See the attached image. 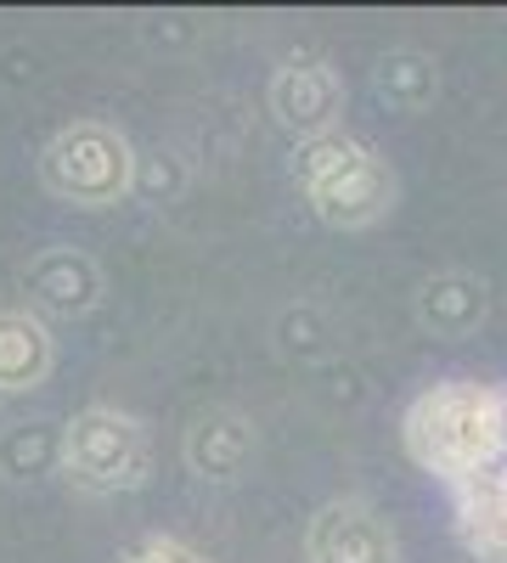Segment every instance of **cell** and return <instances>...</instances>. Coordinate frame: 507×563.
<instances>
[{"mask_svg":"<svg viewBox=\"0 0 507 563\" xmlns=\"http://www.w3.org/2000/svg\"><path fill=\"white\" fill-rule=\"evenodd\" d=\"M57 462H63V474L79 490L119 496V490H135V485L147 479L153 445H147V429L135 417H124L113 406H90V411H79L68 429H63Z\"/></svg>","mask_w":507,"mask_h":563,"instance_id":"cell-3","label":"cell"},{"mask_svg":"<svg viewBox=\"0 0 507 563\" xmlns=\"http://www.w3.org/2000/svg\"><path fill=\"white\" fill-rule=\"evenodd\" d=\"M265 102H271V119L288 135L316 141V135H333L339 119H344V79L321 57H288L271 74Z\"/></svg>","mask_w":507,"mask_h":563,"instance_id":"cell-6","label":"cell"},{"mask_svg":"<svg viewBox=\"0 0 507 563\" xmlns=\"http://www.w3.org/2000/svg\"><path fill=\"white\" fill-rule=\"evenodd\" d=\"M400 440L423 474L445 479L451 490L469 485L507 456V389L474 384V378L429 384L406 406Z\"/></svg>","mask_w":507,"mask_h":563,"instance_id":"cell-1","label":"cell"},{"mask_svg":"<svg viewBox=\"0 0 507 563\" xmlns=\"http://www.w3.org/2000/svg\"><path fill=\"white\" fill-rule=\"evenodd\" d=\"M40 175H45V186H52L57 198H68L79 209H108V203H119L130 192L135 153H130V141L113 124L85 119V124H68V130H57L52 141H45Z\"/></svg>","mask_w":507,"mask_h":563,"instance_id":"cell-4","label":"cell"},{"mask_svg":"<svg viewBox=\"0 0 507 563\" xmlns=\"http://www.w3.org/2000/svg\"><path fill=\"white\" fill-rule=\"evenodd\" d=\"M124 563H209L198 547H187V541H175V536H153V541H142Z\"/></svg>","mask_w":507,"mask_h":563,"instance_id":"cell-13","label":"cell"},{"mask_svg":"<svg viewBox=\"0 0 507 563\" xmlns=\"http://www.w3.org/2000/svg\"><path fill=\"white\" fill-rule=\"evenodd\" d=\"M52 372V327L34 310H0V395L45 384Z\"/></svg>","mask_w":507,"mask_h":563,"instance_id":"cell-10","label":"cell"},{"mask_svg":"<svg viewBox=\"0 0 507 563\" xmlns=\"http://www.w3.org/2000/svg\"><path fill=\"white\" fill-rule=\"evenodd\" d=\"M373 90L395 113H423L440 97V68H434L429 52H418V45H395V52H384L378 68H373Z\"/></svg>","mask_w":507,"mask_h":563,"instance_id":"cell-11","label":"cell"},{"mask_svg":"<svg viewBox=\"0 0 507 563\" xmlns=\"http://www.w3.org/2000/svg\"><path fill=\"white\" fill-rule=\"evenodd\" d=\"M29 288H34V299L40 305H52V310H90L97 305V294H102V276H97V265L90 260H79V254H45V260H34V271H29Z\"/></svg>","mask_w":507,"mask_h":563,"instance_id":"cell-12","label":"cell"},{"mask_svg":"<svg viewBox=\"0 0 507 563\" xmlns=\"http://www.w3.org/2000/svg\"><path fill=\"white\" fill-rule=\"evenodd\" d=\"M411 316H418V327L429 339H474L480 327L491 321V282L480 271L445 265V271L418 282Z\"/></svg>","mask_w":507,"mask_h":563,"instance_id":"cell-7","label":"cell"},{"mask_svg":"<svg viewBox=\"0 0 507 563\" xmlns=\"http://www.w3.org/2000/svg\"><path fill=\"white\" fill-rule=\"evenodd\" d=\"M294 180H299L310 214L321 225H333V231L378 225L395 209V198H400V180L384 164V153L366 147V141H355V135H344V130L299 141Z\"/></svg>","mask_w":507,"mask_h":563,"instance_id":"cell-2","label":"cell"},{"mask_svg":"<svg viewBox=\"0 0 507 563\" xmlns=\"http://www.w3.org/2000/svg\"><path fill=\"white\" fill-rule=\"evenodd\" d=\"M456 536H463V547L485 563L507 558V456L491 474L456 485Z\"/></svg>","mask_w":507,"mask_h":563,"instance_id":"cell-8","label":"cell"},{"mask_svg":"<svg viewBox=\"0 0 507 563\" xmlns=\"http://www.w3.org/2000/svg\"><path fill=\"white\" fill-rule=\"evenodd\" d=\"M254 456V429L238 411H203L187 429V467L203 479H238Z\"/></svg>","mask_w":507,"mask_h":563,"instance_id":"cell-9","label":"cell"},{"mask_svg":"<svg viewBox=\"0 0 507 563\" xmlns=\"http://www.w3.org/2000/svg\"><path fill=\"white\" fill-rule=\"evenodd\" d=\"M310 563H400V536L366 496H339L305 525Z\"/></svg>","mask_w":507,"mask_h":563,"instance_id":"cell-5","label":"cell"}]
</instances>
